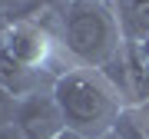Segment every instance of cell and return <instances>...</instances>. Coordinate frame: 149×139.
<instances>
[{"mask_svg": "<svg viewBox=\"0 0 149 139\" xmlns=\"http://www.w3.org/2000/svg\"><path fill=\"white\" fill-rule=\"evenodd\" d=\"M53 96L63 109L66 129H73L86 139H100V136L113 133L119 109L126 106L116 83L103 70L83 66V63H66L56 73Z\"/></svg>", "mask_w": 149, "mask_h": 139, "instance_id": "1", "label": "cell"}, {"mask_svg": "<svg viewBox=\"0 0 149 139\" xmlns=\"http://www.w3.org/2000/svg\"><path fill=\"white\" fill-rule=\"evenodd\" d=\"M60 40L73 63L96 70H106L126 47V33H123L116 7L96 3V0H66L63 3Z\"/></svg>", "mask_w": 149, "mask_h": 139, "instance_id": "2", "label": "cell"}, {"mask_svg": "<svg viewBox=\"0 0 149 139\" xmlns=\"http://www.w3.org/2000/svg\"><path fill=\"white\" fill-rule=\"evenodd\" d=\"M13 123L20 126V133L27 139H53L66 129V119H63V109L53 96V86L50 90H40V93H30V96L17 99V116Z\"/></svg>", "mask_w": 149, "mask_h": 139, "instance_id": "3", "label": "cell"}, {"mask_svg": "<svg viewBox=\"0 0 149 139\" xmlns=\"http://www.w3.org/2000/svg\"><path fill=\"white\" fill-rule=\"evenodd\" d=\"M53 80H56V73H50V70H33V66L20 63V60H13L10 53L0 50V86H3L7 93H13L17 99L30 96V93H40V90H50Z\"/></svg>", "mask_w": 149, "mask_h": 139, "instance_id": "4", "label": "cell"}, {"mask_svg": "<svg viewBox=\"0 0 149 139\" xmlns=\"http://www.w3.org/2000/svg\"><path fill=\"white\" fill-rule=\"evenodd\" d=\"M113 7L119 13L126 40L133 43L149 40V0H113Z\"/></svg>", "mask_w": 149, "mask_h": 139, "instance_id": "5", "label": "cell"}, {"mask_svg": "<svg viewBox=\"0 0 149 139\" xmlns=\"http://www.w3.org/2000/svg\"><path fill=\"white\" fill-rule=\"evenodd\" d=\"M113 133L119 139H149V99L126 103L116 116Z\"/></svg>", "mask_w": 149, "mask_h": 139, "instance_id": "6", "label": "cell"}, {"mask_svg": "<svg viewBox=\"0 0 149 139\" xmlns=\"http://www.w3.org/2000/svg\"><path fill=\"white\" fill-rule=\"evenodd\" d=\"M13 116H17V96L0 86V126L13 123Z\"/></svg>", "mask_w": 149, "mask_h": 139, "instance_id": "7", "label": "cell"}, {"mask_svg": "<svg viewBox=\"0 0 149 139\" xmlns=\"http://www.w3.org/2000/svg\"><path fill=\"white\" fill-rule=\"evenodd\" d=\"M0 139H27V136L20 133L17 123H7V126H0Z\"/></svg>", "mask_w": 149, "mask_h": 139, "instance_id": "8", "label": "cell"}, {"mask_svg": "<svg viewBox=\"0 0 149 139\" xmlns=\"http://www.w3.org/2000/svg\"><path fill=\"white\" fill-rule=\"evenodd\" d=\"M0 3H3V13H20L30 0H0Z\"/></svg>", "mask_w": 149, "mask_h": 139, "instance_id": "9", "label": "cell"}, {"mask_svg": "<svg viewBox=\"0 0 149 139\" xmlns=\"http://www.w3.org/2000/svg\"><path fill=\"white\" fill-rule=\"evenodd\" d=\"M53 139H86V136H80V133H73V129H63L60 136H53Z\"/></svg>", "mask_w": 149, "mask_h": 139, "instance_id": "10", "label": "cell"}, {"mask_svg": "<svg viewBox=\"0 0 149 139\" xmlns=\"http://www.w3.org/2000/svg\"><path fill=\"white\" fill-rule=\"evenodd\" d=\"M100 139H119V136L116 133H106V136H100Z\"/></svg>", "mask_w": 149, "mask_h": 139, "instance_id": "11", "label": "cell"}, {"mask_svg": "<svg viewBox=\"0 0 149 139\" xmlns=\"http://www.w3.org/2000/svg\"><path fill=\"white\" fill-rule=\"evenodd\" d=\"M143 50H146V56H149V40H143Z\"/></svg>", "mask_w": 149, "mask_h": 139, "instance_id": "12", "label": "cell"}, {"mask_svg": "<svg viewBox=\"0 0 149 139\" xmlns=\"http://www.w3.org/2000/svg\"><path fill=\"white\" fill-rule=\"evenodd\" d=\"M96 3H113V0H96Z\"/></svg>", "mask_w": 149, "mask_h": 139, "instance_id": "13", "label": "cell"}, {"mask_svg": "<svg viewBox=\"0 0 149 139\" xmlns=\"http://www.w3.org/2000/svg\"><path fill=\"white\" fill-rule=\"evenodd\" d=\"M56 3H66V0H56Z\"/></svg>", "mask_w": 149, "mask_h": 139, "instance_id": "14", "label": "cell"}, {"mask_svg": "<svg viewBox=\"0 0 149 139\" xmlns=\"http://www.w3.org/2000/svg\"><path fill=\"white\" fill-rule=\"evenodd\" d=\"M0 13H3V3H0Z\"/></svg>", "mask_w": 149, "mask_h": 139, "instance_id": "15", "label": "cell"}]
</instances>
